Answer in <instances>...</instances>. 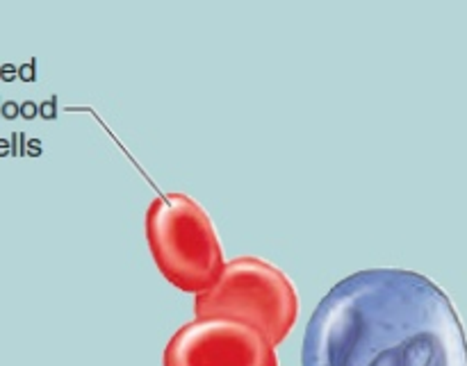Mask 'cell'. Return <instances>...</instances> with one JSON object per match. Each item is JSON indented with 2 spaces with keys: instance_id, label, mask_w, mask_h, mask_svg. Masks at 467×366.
Wrapping results in <instances>:
<instances>
[{
  "instance_id": "cell-1",
  "label": "cell",
  "mask_w": 467,
  "mask_h": 366,
  "mask_svg": "<svg viewBox=\"0 0 467 366\" xmlns=\"http://www.w3.org/2000/svg\"><path fill=\"white\" fill-rule=\"evenodd\" d=\"M301 366H467V340L451 299L427 276L365 269L319 300Z\"/></svg>"
},
{
  "instance_id": "cell-2",
  "label": "cell",
  "mask_w": 467,
  "mask_h": 366,
  "mask_svg": "<svg viewBox=\"0 0 467 366\" xmlns=\"http://www.w3.org/2000/svg\"><path fill=\"white\" fill-rule=\"evenodd\" d=\"M146 239L160 273L185 294H201L222 276L217 232L190 196H158L146 209Z\"/></svg>"
},
{
  "instance_id": "cell-3",
  "label": "cell",
  "mask_w": 467,
  "mask_h": 366,
  "mask_svg": "<svg viewBox=\"0 0 467 366\" xmlns=\"http://www.w3.org/2000/svg\"><path fill=\"white\" fill-rule=\"evenodd\" d=\"M194 314L251 323L278 346L295 328L299 299L295 285L276 267L258 258H240L223 264L217 282L196 294Z\"/></svg>"
},
{
  "instance_id": "cell-4",
  "label": "cell",
  "mask_w": 467,
  "mask_h": 366,
  "mask_svg": "<svg viewBox=\"0 0 467 366\" xmlns=\"http://www.w3.org/2000/svg\"><path fill=\"white\" fill-rule=\"evenodd\" d=\"M162 366H278L263 330L235 319H194L173 332Z\"/></svg>"
}]
</instances>
